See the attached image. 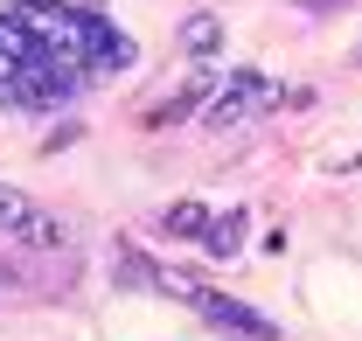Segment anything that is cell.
<instances>
[{"label":"cell","instance_id":"obj_9","mask_svg":"<svg viewBox=\"0 0 362 341\" xmlns=\"http://www.w3.org/2000/svg\"><path fill=\"white\" fill-rule=\"evenodd\" d=\"M35 286H42V279H28V272H14V265H0V299H7V293H35Z\"/></svg>","mask_w":362,"mask_h":341},{"label":"cell","instance_id":"obj_10","mask_svg":"<svg viewBox=\"0 0 362 341\" xmlns=\"http://www.w3.org/2000/svg\"><path fill=\"white\" fill-rule=\"evenodd\" d=\"M356 56H362V49H356Z\"/></svg>","mask_w":362,"mask_h":341},{"label":"cell","instance_id":"obj_5","mask_svg":"<svg viewBox=\"0 0 362 341\" xmlns=\"http://www.w3.org/2000/svg\"><path fill=\"white\" fill-rule=\"evenodd\" d=\"M244 244H251V209H216L209 237H202L209 265H237V258H244Z\"/></svg>","mask_w":362,"mask_h":341},{"label":"cell","instance_id":"obj_2","mask_svg":"<svg viewBox=\"0 0 362 341\" xmlns=\"http://www.w3.org/2000/svg\"><path fill=\"white\" fill-rule=\"evenodd\" d=\"M0 237H14L21 251H70L77 237H70V223L56 209H42V202H28L21 188H7L0 181Z\"/></svg>","mask_w":362,"mask_h":341},{"label":"cell","instance_id":"obj_4","mask_svg":"<svg viewBox=\"0 0 362 341\" xmlns=\"http://www.w3.org/2000/svg\"><path fill=\"white\" fill-rule=\"evenodd\" d=\"M188 306L209 320V328H223V335H237V341H286L279 335V320H265L258 306H244V299H230V293H216V286H202L195 279V293H188Z\"/></svg>","mask_w":362,"mask_h":341},{"label":"cell","instance_id":"obj_7","mask_svg":"<svg viewBox=\"0 0 362 341\" xmlns=\"http://www.w3.org/2000/svg\"><path fill=\"white\" fill-rule=\"evenodd\" d=\"M209 223H216L209 202H168V209L153 216V230H160V237H195V244L209 237Z\"/></svg>","mask_w":362,"mask_h":341},{"label":"cell","instance_id":"obj_1","mask_svg":"<svg viewBox=\"0 0 362 341\" xmlns=\"http://www.w3.org/2000/svg\"><path fill=\"white\" fill-rule=\"evenodd\" d=\"M77 91H84V77L63 70V63L0 7V105H7V112H63Z\"/></svg>","mask_w":362,"mask_h":341},{"label":"cell","instance_id":"obj_8","mask_svg":"<svg viewBox=\"0 0 362 341\" xmlns=\"http://www.w3.org/2000/svg\"><path fill=\"white\" fill-rule=\"evenodd\" d=\"M181 49H188V56H216V49H223V21H216V14H188V21H181Z\"/></svg>","mask_w":362,"mask_h":341},{"label":"cell","instance_id":"obj_3","mask_svg":"<svg viewBox=\"0 0 362 341\" xmlns=\"http://www.w3.org/2000/svg\"><path fill=\"white\" fill-rule=\"evenodd\" d=\"M279 105V84H272L265 70H223V84H216V105L202 112L216 132L244 126V119H258V112H272Z\"/></svg>","mask_w":362,"mask_h":341},{"label":"cell","instance_id":"obj_6","mask_svg":"<svg viewBox=\"0 0 362 341\" xmlns=\"http://www.w3.org/2000/svg\"><path fill=\"white\" fill-rule=\"evenodd\" d=\"M216 84H223L216 70H195L168 105H153V126H175V119H188V112H209V105H216Z\"/></svg>","mask_w":362,"mask_h":341}]
</instances>
